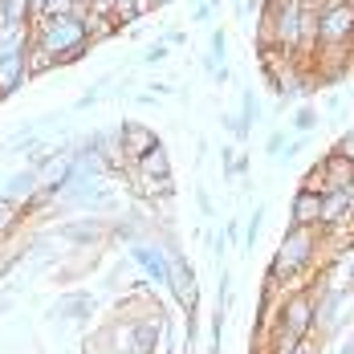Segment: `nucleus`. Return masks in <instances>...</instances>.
<instances>
[{
    "mask_svg": "<svg viewBox=\"0 0 354 354\" xmlns=\"http://www.w3.org/2000/svg\"><path fill=\"white\" fill-rule=\"evenodd\" d=\"M322 241H326V232L322 228H297V224H289L281 236V245L273 252V265H269V289H297V277L301 273H310V265L318 261L322 252Z\"/></svg>",
    "mask_w": 354,
    "mask_h": 354,
    "instance_id": "obj_1",
    "label": "nucleus"
},
{
    "mask_svg": "<svg viewBox=\"0 0 354 354\" xmlns=\"http://www.w3.org/2000/svg\"><path fill=\"white\" fill-rule=\"evenodd\" d=\"M33 45L45 49L49 57H57V66H70L77 57H86L90 49V37H86V21L73 12V17H49V21H37L33 25Z\"/></svg>",
    "mask_w": 354,
    "mask_h": 354,
    "instance_id": "obj_2",
    "label": "nucleus"
},
{
    "mask_svg": "<svg viewBox=\"0 0 354 354\" xmlns=\"http://www.w3.org/2000/svg\"><path fill=\"white\" fill-rule=\"evenodd\" d=\"M354 45V0H326L318 12V49Z\"/></svg>",
    "mask_w": 354,
    "mask_h": 354,
    "instance_id": "obj_3",
    "label": "nucleus"
},
{
    "mask_svg": "<svg viewBox=\"0 0 354 354\" xmlns=\"http://www.w3.org/2000/svg\"><path fill=\"white\" fill-rule=\"evenodd\" d=\"M167 289H171V297H176L187 314H196V306H200V285H196V269H192V261H187L183 252H171V277H167Z\"/></svg>",
    "mask_w": 354,
    "mask_h": 354,
    "instance_id": "obj_4",
    "label": "nucleus"
},
{
    "mask_svg": "<svg viewBox=\"0 0 354 354\" xmlns=\"http://www.w3.org/2000/svg\"><path fill=\"white\" fill-rule=\"evenodd\" d=\"M135 171L147 183V192H167L171 187V159H167V147L159 142L155 151H147L142 159H135Z\"/></svg>",
    "mask_w": 354,
    "mask_h": 354,
    "instance_id": "obj_5",
    "label": "nucleus"
},
{
    "mask_svg": "<svg viewBox=\"0 0 354 354\" xmlns=\"http://www.w3.org/2000/svg\"><path fill=\"white\" fill-rule=\"evenodd\" d=\"M131 261H135L139 269H147V277L155 285H167V277H171V252L163 245L139 241V245H131Z\"/></svg>",
    "mask_w": 354,
    "mask_h": 354,
    "instance_id": "obj_6",
    "label": "nucleus"
},
{
    "mask_svg": "<svg viewBox=\"0 0 354 354\" xmlns=\"http://www.w3.org/2000/svg\"><path fill=\"white\" fill-rule=\"evenodd\" d=\"M338 224H354V192L351 187L322 192V228H338Z\"/></svg>",
    "mask_w": 354,
    "mask_h": 354,
    "instance_id": "obj_7",
    "label": "nucleus"
},
{
    "mask_svg": "<svg viewBox=\"0 0 354 354\" xmlns=\"http://www.w3.org/2000/svg\"><path fill=\"white\" fill-rule=\"evenodd\" d=\"M118 135H122V151H127V159H131V163L142 159L147 151H155V147H159V135H155L147 122H135V118H131V122H122V127H118Z\"/></svg>",
    "mask_w": 354,
    "mask_h": 354,
    "instance_id": "obj_8",
    "label": "nucleus"
},
{
    "mask_svg": "<svg viewBox=\"0 0 354 354\" xmlns=\"http://www.w3.org/2000/svg\"><path fill=\"white\" fill-rule=\"evenodd\" d=\"M289 224H297V228H322V192L297 187L293 208H289Z\"/></svg>",
    "mask_w": 354,
    "mask_h": 354,
    "instance_id": "obj_9",
    "label": "nucleus"
},
{
    "mask_svg": "<svg viewBox=\"0 0 354 354\" xmlns=\"http://www.w3.org/2000/svg\"><path fill=\"white\" fill-rule=\"evenodd\" d=\"M322 167H326V192H334V187H351L354 192V159L330 151V155H322Z\"/></svg>",
    "mask_w": 354,
    "mask_h": 354,
    "instance_id": "obj_10",
    "label": "nucleus"
},
{
    "mask_svg": "<svg viewBox=\"0 0 354 354\" xmlns=\"http://www.w3.org/2000/svg\"><path fill=\"white\" fill-rule=\"evenodd\" d=\"M29 53H17V57H0V98L12 94L21 82H29Z\"/></svg>",
    "mask_w": 354,
    "mask_h": 354,
    "instance_id": "obj_11",
    "label": "nucleus"
},
{
    "mask_svg": "<svg viewBox=\"0 0 354 354\" xmlns=\"http://www.w3.org/2000/svg\"><path fill=\"white\" fill-rule=\"evenodd\" d=\"M37 187H41V176H37L33 167H25V171H17L12 179H4V187H0V196H8V200H29Z\"/></svg>",
    "mask_w": 354,
    "mask_h": 354,
    "instance_id": "obj_12",
    "label": "nucleus"
},
{
    "mask_svg": "<svg viewBox=\"0 0 354 354\" xmlns=\"http://www.w3.org/2000/svg\"><path fill=\"white\" fill-rule=\"evenodd\" d=\"M94 306H98V301H94L90 293H73V297H62V301L53 306V318H62V322H66V318L86 322L90 314H94Z\"/></svg>",
    "mask_w": 354,
    "mask_h": 354,
    "instance_id": "obj_13",
    "label": "nucleus"
},
{
    "mask_svg": "<svg viewBox=\"0 0 354 354\" xmlns=\"http://www.w3.org/2000/svg\"><path fill=\"white\" fill-rule=\"evenodd\" d=\"M57 232H62V241H73V245H94L106 228L98 220H73V224H62Z\"/></svg>",
    "mask_w": 354,
    "mask_h": 354,
    "instance_id": "obj_14",
    "label": "nucleus"
},
{
    "mask_svg": "<svg viewBox=\"0 0 354 354\" xmlns=\"http://www.w3.org/2000/svg\"><path fill=\"white\" fill-rule=\"evenodd\" d=\"M224 57H228V33L224 29H212V41H208V53H204V70L216 77V70L224 66Z\"/></svg>",
    "mask_w": 354,
    "mask_h": 354,
    "instance_id": "obj_15",
    "label": "nucleus"
},
{
    "mask_svg": "<svg viewBox=\"0 0 354 354\" xmlns=\"http://www.w3.org/2000/svg\"><path fill=\"white\" fill-rule=\"evenodd\" d=\"M261 118V102H257V90H245L241 94V131H245V139H248V131H252V122Z\"/></svg>",
    "mask_w": 354,
    "mask_h": 354,
    "instance_id": "obj_16",
    "label": "nucleus"
},
{
    "mask_svg": "<svg viewBox=\"0 0 354 354\" xmlns=\"http://www.w3.org/2000/svg\"><path fill=\"white\" fill-rule=\"evenodd\" d=\"M289 122H293V131H297V135H310V131L318 127V110L310 106V102H301V106L289 114Z\"/></svg>",
    "mask_w": 354,
    "mask_h": 354,
    "instance_id": "obj_17",
    "label": "nucleus"
},
{
    "mask_svg": "<svg viewBox=\"0 0 354 354\" xmlns=\"http://www.w3.org/2000/svg\"><path fill=\"white\" fill-rule=\"evenodd\" d=\"M17 220H25V216H21V204L8 200V196H0V236H8V228H12Z\"/></svg>",
    "mask_w": 354,
    "mask_h": 354,
    "instance_id": "obj_18",
    "label": "nucleus"
},
{
    "mask_svg": "<svg viewBox=\"0 0 354 354\" xmlns=\"http://www.w3.org/2000/svg\"><path fill=\"white\" fill-rule=\"evenodd\" d=\"M261 224H265V204H257V208L248 212V224H245V241H241V248H252V245H257V236H261Z\"/></svg>",
    "mask_w": 354,
    "mask_h": 354,
    "instance_id": "obj_19",
    "label": "nucleus"
},
{
    "mask_svg": "<svg viewBox=\"0 0 354 354\" xmlns=\"http://www.w3.org/2000/svg\"><path fill=\"white\" fill-rule=\"evenodd\" d=\"M301 187H306V192H326V167H322V159L314 163V167H310V171H306Z\"/></svg>",
    "mask_w": 354,
    "mask_h": 354,
    "instance_id": "obj_20",
    "label": "nucleus"
},
{
    "mask_svg": "<svg viewBox=\"0 0 354 354\" xmlns=\"http://www.w3.org/2000/svg\"><path fill=\"white\" fill-rule=\"evenodd\" d=\"M77 4H82V0H49V4H45V21H49V17H73Z\"/></svg>",
    "mask_w": 354,
    "mask_h": 354,
    "instance_id": "obj_21",
    "label": "nucleus"
},
{
    "mask_svg": "<svg viewBox=\"0 0 354 354\" xmlns=\"http://www.w3.org/2000/svg\"><path fill=\"white\" fill-rule=\"evenodd\" d=\"M167 53H171V49H167V41L159 37V41H151V45L142 49V62H147V66H155V62H163Z\"/></svg>",
    "mask_w": 354,
    "mask_h": 354,
    "instance_id": "obj_22",
    "label": "nucleus"
},
{
    "mask_svg": "<svg viewBox=\"0 0 354 354\" xmlns=\"http://www.w3.org/2000/svg\"><path fill=\"white\" fill-rule=\"evenodd\" d=\"M220 338H224V310L212 318V330H208V354H220Z\"/></svg>",
    "mask_w": 354,
    "mask_h": 354,
    "instance_id": "obj_23",
    "label": "nucleus"
},
{
    "mask_svg": "<svg viewBox=\"0 0 354 354\" xmlns=\"http://www.w3.org/2000/svg\"><path fill=\"white\" fill-rule=\"evenodd\" d=\"M216 8H220V0H200L196 12H192V21H196V25H208V21L216 17Z\"/></svg>",
    "mask_w": 354,
    "mask_h": 354,
    "instance_id": "obj_24",
    "label": "nucleus"
},
{
    "mask_svg": "<svg viewBox=\"0 0 354 354\" xmlns=\"http://www.w3.org/2000/svg\"><path fill=\"white\" fill-rule=\"evenodd\" d=\"M289 147V135L285 131H273L269 135V142H265V155H273V159H281V151Z\"/></svg>",
    "mask_w": 354,
    "mask_h": 354,
    "instance_id": "obj_25",
    "label": "nucleus"
},
{
    "mask_svg": "<svg viewBox=\"0 0 354 354\" xmlns=\"http://www.w3.org/2000/svg\"><path fill=\"white\" fill-rule=\"evenodd\" d=\"M220 127H224L228 135H236V139L245 142V131H241V118H236V114H228V110H224V114H220Z\"/></svg>",
    "mask_w": 354,
    "mask_h": 354,
    "instance_id": "obj_26",
    "label": "nucleus"
},
{
    "mask_svg": "<svg viewBox=\"0 0 354 354\" xmlns=\"http://www.w3.org/2000/svg\"><path fill=\"white\" fill-rule=\"evenodd\" d=\"M338 155H346V159H354V131H346L342 139H338V147H334Z\"/></svg>",
    "mask_w": 354,
    "mask_h": 354,
    "instance_id": "obj_27",
    "label": "nucleus"
},
{
    "mask_svg": "<svg viewBox=\"0 0 354 354\" xmlns=\"http://www.w3.org/2000/svg\"><path fill=\"white\" fill-rule=\"evenodd\" d=\"M155 8H163V0H135V17H147Z\"/></svg>",
    "mask_w": 354,
    "mask_h": 354,
    "instance_id": "obj_28",
    "label": "nucleus"
},
{
    "mask_svg": "<svg viewBox=\"0 0 354 354\" xmlns=\"http://www.w3.org/2000/svg\"><path fill=\"white\" fill-rule=\"evenodd\" d=\"M289 354H318V342H310V338H297Z\"/></svg>",
    "mask_w": 354,
    "mask_h": 354,
    "instance_id": "obj_29",
    "label": "nucleus"
},
{
    "mask_svg": "<svg viewBox=\"0 0 354 354\" xmlns=\"http://www.w3.org/2000/svg\"><path fill=\"white\" fill-rule=\"evenodd\" d=\"M224 241H241V224H236V220L224 224Z\"/></svg>",
    "mask_w": 354,
    "mask_h": 354,
    "instance_id": "obj_30",
    "label": "nucleus"
},
{
    "mask_svg": "<svg viewBox=\"0 0 354 354\" xmlns=\"http://www.w3.org/2000/svg\"><path fill=\"white\" fill-rule=\"evenodd\" d=\"M163 41H167V45H183V41H187V33H183V29H171Z\"/></svg>",
    "mask_w": 354,
    "mask_h": 354,
    "instance_id": "obj_31",
    "label": "nucleus"
},
{
    "mask_svg": "<svg viewBox=\"0 0 354 354\" xmlns=\"http://www.w3.org/2000/svg\"><path fill=\"white\" fill-rule=\"evenodd\" d=\"M196 200H200V208H204V212H212V200H208V192H204V187L196 192Z\"/></svg>",
    "mask_w": 354,
    "mask_h": 354,
    "instance_id": "obj_32",
    "label": "nucleus"
},
{
    "mask_svg": "<svg viewBox=\"0 0 354 354\" xmlns=\"http://www.w3.org/2000/svg\"><path fill=\"white\" fill-rule=\"evenodd\" d=\"M326 110H342V94H330L326 98Z\"/></svg>",
    "mask_w": 354,
    "mask_h": 354,
    "instance_id": "obj_33",
    "label": "nucleus"
},
{
    "mask_svg": "<svg viewBox=\"0 0 354 354\" xmlns=\"http://www.w3.org/2000/svg\"><path fill=\"white\" fill-rule=\"evenodd\" d=\"M4 306H8V297H4V293H0V314H4Z\"/></svg>",
    "mask_w": 354,
    "mask_h": 354,
    "instance_id": "obj_34",
    "label": "nucleus"
},
{
    "mask_svg": "<svg viewBox=\"0 0 354 354\" xmlns=\"http://www.w3.org/2000/svg\"><path fill=\"white\" fill-rule=\"evenodd\" d=\"M163 4H167V0H163Z\"/></svg>",
    "mask_w": 354,
    "mask_h": 354,
    "instance_id": "obj_35",
    "label": "nucleus"
}]
</instances>
